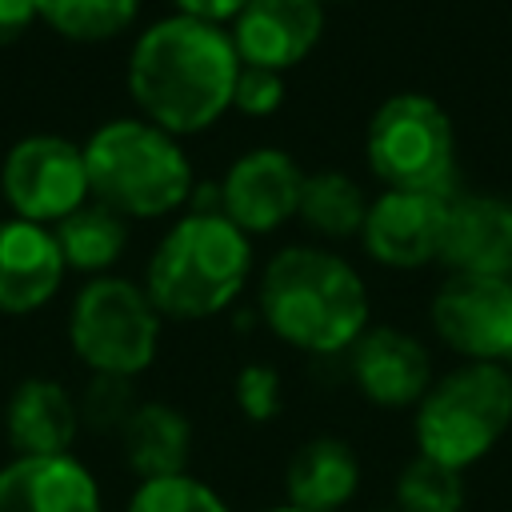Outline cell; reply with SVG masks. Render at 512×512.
<instances>
[{"instance_id":"obj_1","label":"cell","mask_w":512,"mask_h":512,"mask_svg":"<svg viewBox=\"0 0 512 512\" xmlns=\"http://www.w3.org/2000/svg\"><path fill=\"white\" fill-rule=\"evenodd\" d=\"M240 56L220 24L168 16L152 24L128 60V88L148 124L184 136L216 124L232 108Z\"/></svg>"},{"instance_id":"obj_2","label":"cell","mask_w":512,"mask_h":512,"mask_svg":"<svg viewBox=\"0 0 512 512\" xmlns=\"http://www.w3.org/2000/svg\"><path fill=\"white\" fill-rule=\"evenodd\" d=\"M260 316L300 352H344L368 332V288L336 252L296 244L268 260Z\"/></svg>"},{"instance_id":"obj_3","label":"cell","mask_w":512,"mask_h":512,"mask_svg":"<svg viewBox=\"0 0 512 512\" xmlns=\"http://www.w3.org/2000/svg\"><path fill=\"white\" fill-rule=\"evenodd\" d=\"M252 272L248 236L216 208L184 216L148 264V300L160 316L204 320L228 308Z\"/></svg>"},{"instance_id":"obj_4","label":"cell","mask_w":512,"mask_h":512,"mask_svg":"<svg viewBox=\"0 0 512 512\" xmlns=\"http://www.w3.org/2000/svg\"><path fill=\"white\" fill-rule=\"evenodd\" d=\"M88 188L120 216H164L192 192V164L172 132L148 120H112L84 144Z\"/></svg>"},{"instance_id":"obj_5","label":"cell","mask_w":512,"mask_h":512,"mask_svg":"<svg viewBox=\"0 0 512 512\" xmlns=\"http://www.w3.org/2000/svg\"><path fill=\"white\" fill-rule=\"evenodd\" d=\"M512 424V368L468 360L440 376L416 404V440L420 452L468 468L496 448Z\"/></svg>"},{"instance_id":"obj_6","label":"cell","mask_w":512,"mask_h":512,"mask_svg":"<svg viewBox=\"0 0 512 512\" xmlns=\"http://www.w3.org/2000/svg\"><path fill=\"white\" fill-rule=\"evenodd\" d=\"M364 156L384 188L448 196L456 172V132L432 96L396 92L372 112Z\"/></svg>"},{"instance_id":"obj_7","label":"cell","mask_w":512,"mask_h":512,"mask_svg":"<svg viewBox=\"0 0 512 512\" xmlns=\"http://www.w3.org/2000/svg\"><path fill=\"white\" fill-rule=\"evenodd\" d=\"M160 340V312L128 280H92L72 308V348L96 376H136L152 364Z\"/></svg>"},{"instance_id":"obj_8","label":"cell","mask_w":512,"mask_h":512,"mask_svg":"<svg viewBox=\"0 0 512 512\" xmlns=\"http://www.w3.org/2000/svg\"><path fill=\"white\" fill-rule=\"evenodd\" d=\"M432 328L464 360H512V276L452 272L432 300Z\"/></svg>"},{"instance_id":"obj_9","label":"cell","mask_w":512,"mask_h":512,"mask_svg":"<svg viewBox=\"0 0 512 512\" xmlns=\"http://www.w3.org/2000/svg\"><path fill=\"white\" fill-rule=\"evenodd\" d=\"M4 196L20 212V220L44 224L64 220L76 212L92 188L84 168V148L68 144L64 136H28L20 140L4 160Z\"/></svg>"},{"instance_id":"obj_10","label":"cell","mask_w":512,"mask_h":512,"mask_svg":"<svg viewBox=\"0 0 512 512\" xmlns=\"http://www.w3.org/2000/svg\"><path fill=\"white\" fill-rule=\"evenodd\" d=\"M448 200L452 196L384 188L368 204V216L360 228L368 256L388 268H420V264L440 260Z\"/></svg>"},{"instance_id":"obj_11","label":"cell","mask_w":512,"mask_h":512,"mask_svg":"<svg viewBox=\"0 0 512 512\" xmlns=\"http://www.w3.org/2000/svg\"><path fill=\"white\" fill-rule=\"evenodd\" d=\"M300 188H304V172L288 152L252 148L228 168V176L220 184V208L216 212H224L244 236L272 232L296 216Z\"/></svg>"},{"instance_id":"obj_12","label":"cell","mask_w":512,"mask_h":512,"mask_svg":"<svg viewBox=\"0 0 512 512\" xmlns=\"http://www.w3.org/2000/svg\"><path fill=\"white\" fill-rule=\"evenodd\" d=\"M324 32L320 0H248L232 20V44L240 64L284 72L300 64Z\"/></svg>"},{"instance_id":"obj_13","label":"cell","mask_w":512,"mask_h":512,"mask_svg":"<svg viewBox=\"0 0 512 512\" xmlns=\"http://www.w3.org/2000/svg\"><path fill=\"white\" fill-rule=\"evenodd\" d=\"M352 380L380 408L420 404L432 388V360L404 328H368L352 348Z\"/></svg>"},{"instance_id":"obj_14","label":"cell","mask_w":512,"mask_h":512,"mask_svg":"<svg viewBox=\"0 0 512 512\" xmlns=\"http://www.w3.org/2000/svg\"><path fill=\"white\" fill-rule=\"evenodd\" d=\"M440 260L452 272L512 276V200L452 196L444 220Z\"/></svg>"},{"instance_id":"obj_15","label":"cell","mask_w":512,"mask_h":512,"mask_svg":"<svg viewBox=\"0 0 512 512\" xmlns=\"http://www.w3.org/2000/svg\"><path fill=\"white\" fill-rule=\"evenodd\" d=\"M0 512H100V492L72 456H20L0 472Z\"/></svg>"},{"instance_id":"obj_16","label":"cell","mask_w":512,"mask_h":512,"mask_svg":"<svg viewBox=\"0 0 512 512\" xmlns=\"http://www.w3.org/2000/svg\"><path fill=\"white\" fill-rule=\"evenodd\" d=\"M64 276V256L52 232L32 220L0 224V312L40 308Z\"/></svg>"},{"instance_id":"obj_17","label":"cell","mask_w":512,"mask_h":512,"mask_svg":"<svg viewBox=\"0 0 512 512\" xmlns=\"http://www.w3.org/2000/svg\"><path fill=\"white\" fill-rule=\"evenodd\" d=\"M80 428L76 400L52 380H24L8 404V436L24 456H68Z\"/></svg>"},{"instance_id":"obj_18","label":"cell","mask_w":512,"mask_h":512,"mask_svg":"<svg viewBox=\"0 0 512 512\" xmlns=\"http://www.w3.org/2000/svg\"><path fill=\"white\" fill-rule=\"evenodd\" d=\"M356 484H360L356 452L332 436H316V440L300 444L284 472L288 504H296L304 512H332V508L348 504Z\"/></svg>"},{"instance_id":"obj_19","label":"cell","mask_w":512,"mask_h":512,"mask_svg":"<svg viewBox=\"0 0 512 512\" xmlns=\"http://www.w3.org/2000/svg\"><path fill=\"white\" fill-rule=\"evenodd\" d=\"M120 436H124V456L140 472V480L184 472L192 452V428L168 404H136Z\"/></svg>"},{"instance_id":"obj_20","label":"cell","mask_w":512,"mask_h":512,"mask_svg":"<svg viewBox=\"0 0 512 512\" xmlns=\"http://www.w3.org/2000/svg\"><path fill=\"white\" fill-rule=\"evenodd\" d=\"M296 216H300L312 232L332 236V240H344V236H352V232L364 228L368 200H364L360 184H356L348 172L324 168V172H308V176H304Z\"/></svg>"},{"instance_id":"obj_21","label":"cell","mask_w":512,"mask_h":512,"mask_svg":"<svg viewBox=\"0 0 512 512\" xmlns=\"http://www.w3.org/2000/svg\"><path fill=\"white\" fill-rule=\"evenodd\" d=\"M124 216L100 200H84L76 212H68L56 228V244L64 264L84 268V272H100L108 268L120 252H124Z\"/></svg>"},{"instance_id":"obj_22","label":"cell","mask_w":512,"mask_h":512,"mask_svg":"<svg viewBox=\"0 0 512 512\" xmlns=\"http://www.w3.org/2000/svg\"><path fill=\"white\" fill-rule=\"evenodd\" d=\"M400 512H464V472L416 452L396 480Z\"/></svg>"},{"instance_id":"obj_23","label":"cell","mask_w":512,"mask_h":512,"mask_svg":"<svg viewBox=\"0 0 512 512\" xmlns=\"http://www.w3.org/2000/svg\"><path fill=\"white\" fill-rule=\"evenodd\" d=\"M140 0H36V12L72 40H108L124 32Z\"/></svg>"},{"instance_id":"obj_24","label":"cell","mask_w":512,"mask_h":512,"mask_svg":"<svg viewBox=\"0 0 512 512\" xmlns=\"http://www.w3.org/2000/svg\"><path fill=\"white\" fill-rule=\"evenodd\" d=\"M128 512H228V504L204 480L176 472V476L140 480Z\"/></svg>"},{"instance_id":"obj_25","label":"cell","mask_w":512,"mask_h":512,"mask_svg":"<svg viewBox=\"0 0 512 512\" xmlns=\"http://www.w3.org/2000/svg\"><path fill=\"white\" fill-rule=\"evenodd\" d=\"M132 412H136V404H132V388H128L124 376H96V384L88 388V396L80 404V416L92 428H104V432L108 428L120 432Z\"/></svg>"},{"instance_id":"obj_26","label":"cell","mask_w":512,"mask_h":512,"mask_svg":"<svg viewBox=\"0 0 512 512\" xmlns=\"http://www.w3.org/2000/svg\"><path fill=\"white\" fill-rule=\"evenodd\" d=\"M280 104H284V72L240 64L232 108H240L244 116H272Z\"/></svg>"},{"instance_id":"obj_27","label":"cell","mask_w":512,"mask_h":512,"mask_svg":"<svg viewBox=\"0 0 512 512\" xmlns=\"http://www.w3.org/2000/svg\"><path fill=\"white\" fill-rule=\"evenodd\" d=\"M236 404L248 420L264 424L280 412V376L276 368L268 364H248L240 376H236Z\"/></svg>"},{"instance_id":"obj_28","label":"cell","mask_w":512,"mask_h":512,"mask_svg":"<svg viewBox=\"0 0 512 512\" xmlns=\"http://www.w3.org/2000/svg\"><path fill=\"white\" fill-rule=\"evenodd\" d=\"M248 0H176L180 16H196V20H208V24H224V20H236L244 12Z\"/></svg>"},{"instance_id":"obj_29","label":"cell","mask_w":512,"mask_h":512,"mask_svg":"<svg viewBox=\"0 0 512 512\" xmlns=\"http://www.w3.org/2000/svg\"><path fill=\"white\" fill-rule=\"evenodd\" d=\"M32 16H40L36 0H0V44L16 40L32 24Z\"/></svg>"},{"instance_id":"obj_30","label":"cell","mask_w":512,"mask_h":512,"mask_svg":"<svg viewBox=\"0 0 512 512\" xmlns=\"http://www.w3.org/2000/svg\"><path fill=\"white\" fill-rule=\"evenodd\" d=\"M268 512H304V508H296V504H284V508H268Z\"/></svg>"},{"instance_id":"obj_31","label":"cell","mask_w":512,"mask_h":512,"mask_svg":"<svg viewBox=\"0 0 512 512\" xmlns=\"http://www.w3.org/2000/svg\"><path fill=\"white\" fill-rule=\"evenodd\" d=\"M320 4H340V0H320Z\"/></svg>"},{"instance_id":"obj_32","label":"cell","mask_w":512,"mask_h":512,"mask_svg":"<svg viewBox=\"0 0 512 512\" xmlns=\"http://www.w3.org/2000/svg\"><path fill=\"white\" fill-rule=\"evenodd\" d=\"M388 512H400V508H388Z\"/></svg>"}]
</instances>
